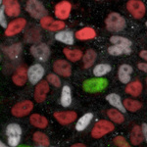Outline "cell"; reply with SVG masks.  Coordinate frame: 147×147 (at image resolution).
Listing matches in <instances>:
<instances>
[{
	"label": "cell",
	"mask_w": 147,
	"mask_h": 147,
	"mask_svg": "<svg viewBox=\"0 0 147 147\" xmlns=\"http://www.w3.org/2000/svg\"><path fill=\"white\" fill-rule=\"evenodd\" d=\"M106 28L109 32H118L125 28V19L119 13H111L106 19Z\"/></svg>",
	"instance_id": "6da1fadb"
},
{
	"label": "cell",
	"mask_w": 147,
	"mask_h": 147,
	"mask_svg": "<svg viewBox=\"0 0 147 147\" xmlns=\"http://www.w3.org/2000/svg\"><path fill=\"white\" fill-rule=\"evenodd\" d=\"M26 9L28 14L34 19H41L47 14L45 7L39 0H28Z\"/></svg>",
	"instance_id": "7a4b0ae2"
},
{
	"label": "cell",
	"mask_w": 147,
	"mask_h": 147,
	"mask_svg": "<svg viewBox=\"0 0 147 147\" xmlns=\"http://www.w3.org/2000/svg\"><path fill=\"white\" fill-rule=\"evenodd\" d=\"M115 127L111 122L106 120H101L96 123L95 125L93 127L91 131V136L93 138H100V137L104 136L105 134H109V132L113 131Z\"/></svg>",
	"instance_id": "3957f363"
},
{
	"label": "cell",
	"mask_w": 147,
	"mask_h": 147,
	"mask_svg": "<svg viewBox=\"0 0 147 147\" xmlns=\"http://www.w3.org/2000/svg\"><path fill=\"white\" fill-rule=\"evenodd\" d=\"M6 134L8 138L9 146L16 147L20 143L21 134H22V129L21 127L17 124H10L6 127Z\"/></svg>",
	"instance_id": "277c9868"
},
{
	"label": "cell",
	"mask_w": 147,
	"mask_h": 147,
	"mask_svg": "<svg viewBox=\"0 0 147 147\" xmlns=\"http://www.w3.org/2000/svg\"><path fill=\"white\" fill-rule=\"evenodd\" d=\"M108 82L104 79H90L86 80L82 84V87L86 92L95 93V92L101 91L107 86Z\"/></svg>",
	"instance_id": "5b68a950"
},
{
	"label": "cell",
	"mask_w": 147,
	"mask_h": 147,
	"mask_svg": "<svg viewBox=\"0 0 147 147\" xmlns=\"http://www.w3.org/2000/svg\"><path fill=\"white\" fill-rule=\"evenodd\" d=\"M127 8L136 19H141L145 15V5L140 0H129L127 3Z\"/></svg>",
	"instance_id": "8992f818"
},
{
	"label": "cell",
	"mask_w": 147,
	"mask_h": 147,
	"mask_svg": "<svg viewBox=\"0 0 147 147\" xmlns=\"http://www.w3.org/2000/svg\"><path fill=\"white\" fill-rule=\"evenodd\" d=\"M30 53L34 57L35 59H37L38 61L41 62H45L48 60L49 56H50V49L47 44L45 43H39L36 45L32 46L30 48Z\"/></svg>",
	"instance_id": "52a82bcc"
},
{
	"label": "cell",
	"mask_w": 147,
	"mask_h": 147,
	"mask_svg": "<svg viewBox=\"0 0 147 147\" xmlns=\"http://www.w3.org/2000/svg\"><path fill=\"white\" fill-rule=\"evenodd\" d=\"M34 109V103L30 100H25L19 102L12 108V115L17 118L25 117L28 114H30V111Z\"/></svg>",
	"instance_id": "ba28073f"
},
{
	"label": "cell",
	"mask_w": 147,
	"mask_h": 147,
	"mask_svg": "<svg viewBox=\"0 0 147 147\" xmlns=\"http://www.w3.org/2000/svg\"><path fill=\"white\" fill-rule=\"evenodd\" d=\"M26 25H27V22H26L25 19L23 18L16 19V20H14L13 22H11L7 26L5 34L7 36H13V35L20 34L24 28H25Z\"/></svg>",
	"instance_id": "9c48e42d"
},
{
	"label": "cell",
	"mask_w": 147,
	"mask_h": 147,
	"mask_svg": "<svg viewBox=\"0 0 147 147\" xmlns=\"http://www.w3.org/2000/svg\"><path fill=\"white\" fill-rule=\"evenodd\" d=\"M40 25L43 28L51 32H57V30H63L65 28V23L62 21H54L51 17L44 16L40 19Z\"/></svg>",
	"instance_id": "30bf717a"
},
{
	"label": "cell",
	"mask_w": 147,
	"mask_h": 147,
	"mask_svg": "<svg viewBox=\"0 0 147 147\" xmlns=\"http://www.w3.org/2000/svg\"><path fill=\"white\" fill-rule=\"evenodd\" d=\"M28 80L30 82V84H35L37 82H39L42 78H43L44 69L39 64L32 65L28 70Z\"/></svg>",
	"instance_id": "8fae6325"
},
{
	"label": "cell",
	"mask_w": 147,
	"mask_h": 147,
	"mask_svg": "<svg viewBox=\"0 0 147 147\" xmlns=\"http://www.w3.org/2000/svg\"><path fill=\"white\" fill-rule=\"evenodd\" d=\"M72 5L68 1H62L55 6V16L60 20H66L71 13Z\"/></svg>",
	"instance_id": "7c38bea8"
},
{
	"label": "cell",
	"mask_w": 147,
	"mask_h": 147,
	"mask_svg": "<svg viewBox=\"0 0 147 147\" xmlns=\"http://www.w3.org/2000/svg\"><path fill=\"white\" fill-rule=\"evenodd\" d=\"M53 70L55 73L63 77H70L72 75V67L65 60H57L53 64Z\"/></svg>",
	"instance_id": "4fadbf2b"
},
{
	"label": "cell",
	"mask_w": 147,
	"mask_h": 147,
	"mask_svg": "<svg viewBox=\"0 0 147 147\" xmlns=\"http://www.w3.org/2000/svg\"><path fill=\"white\" fill-rule=\"evenodd\" d=\"M49 92V85L46 80H42L36 85L34 90V99L36 102H43L45 100L47 93Z\"/></svg>",
	"instance_id": "5bb4252c"
},
{
	"label": "cell",
	"mask_w": 147,
	"mask_h": 147,
	"mask_svg": "<svg viewBox=\"0 0 147 147\" xmlns=\"http://www.w3.org/2000/svg\"><path fill=\"white\" fill-rule=\"evenodd\" d=\"M3 6L5 7V12L10 17H17L21 12L20 4L17 0H4Z\"/></svg>",
	"instance_id": "9a60e30c"
},
{
	"label": "cell",
	"mask_w": 147,
	"mask_h": 147,
	"mask_svg": "<svg viewBox=\"0 0 147 147\" xmlns=\"http://www.w3.org/2000/svg\"><path fill=\"white\" fill-rule=\"evenodd\" d=\"M54 118L61 125H69L77 119V113L73 112V111H69V112H56L54 113Z\"/></svg>",
	"instance_id": "2e32d148"
},
{
	"label": "cell",
	"mask_w": 147,
	"mask_h": 147,
	"mask_svg": "<svg viewBox=\"0 0 147 147\" xmlns=\"http://www.w3.org/2000/svg\"><path fill=\"white\" fill-rule=\"evenodd\" d=\"M28 76V70L25 66H21L17 69V71L14 74L13 78V82L16 85H19V86H22L26 84L27 82Z\"/></svg>",
	"instance_id": "e0dca14e"
},
{
	"label": "cell",
	"mask_w": 147,
	"mask_h": 147,
	"mask_svg": "<svg viewBox=\"0 0 147 147\" xmlns=\"http://www.w3.org/2000/svg\"><path fill=\"white\" fill-rule=\"evenodd\" d=\"M132 73V68L129 65H122L119 68V79L123 84H129L130 80V74Z\"/></svg>",
	"instance_id": "ac0fdd59"
},
{
	"label": "cell",
	"mask_w": 147,
	"mask_h": 147,
	"mask_svg": "<svg viewBox=\"0 0 147 147\" xmlns=\"http://www.w3.org/2000/svg\"><path fill=\"white\" fill-rule=\"evenodd\" d=\"M96 36V32L93 28H84L82 30H78L76 32V37L80 40H87L92 39Z\"/></svg>",
	"instance_id": "d6986e66"
},
{
	"label": "cell",
	"mask_w": 147,
	"mask_h": 147,
	"mask_svg": "<svg viewBox=\"0 0 147 147\" xmlns=\"http://www.w3.org/2000/svg\"><path fill=\"white\" fill-rule=\"evenodd\" d=\"M106 100L111 104L114 107H116L118 110H120L121 112H125V107L124 106V103H122L121 101V97L116 93H110L106 96Z\"/></svg>",
	"instance_id": "ffe728a7"
},
{
	"label": "cell",
	"mask_w": 147,
	"mask_h": 147,
	"mask_svg": "<svg viewBox=\"0 0 147 147\" xmlns=\"http://www.w3.org/2000/svg\"><path fill=\"white\" fill-rule=\"evenodd\" d=\"M144 139V134L142 131V127L136 125V127L132 129L131 134H130V141L134 145H138L140 144Z\"/></svg>",
	"instance_id": "44dd1931"
},
{
	"label": "cell",
	"mask_w": 147,
	"mask_h": 147,
	"mask_svg": "<svg viewBox=\"0 0 147 147\" xmlns=\"http://www.w3.org/2000/svg\"><path fill=\"white\" fill-rule=\"evenodd\" d=\"M30 122L34 127H38V129H44L48 125V121L46 118L41 115H38V114H34L30 116Z\"/></svg>",
	"instance_id": "7402d4cb"
},
{
	"label": "cell",
	"mask_w": 147,
	"mask_h": 147,
	"mask_svg": "<svg viewBox=\"0 0 147 147\" xmlns=\"http://www.w3.org/2000/svg\"><path fill=\"white\" fill-rule=\"evenodd\" d=\"M109 54L113 56H119L122 54H129L131 50H130V47L129 46H124L120 45V44H114V45L110 46L108 48Z\"/></svg>",
	"instance_id": "603a6c76"
},
{
	"label": "cell",
	"mask_w": 147,
	"mask_h": 147,
	"mask_svg": "<svg viewBox=\"0 0 147 147\" xmlns=\"http://www.w3.org/2000/svg\"><path fill=\"white\" fill-rule=\"evenodd\" d=\"M55 38L58 41H61L63 43L72 45L74 43V34L70 30H64V32H59L58 34H56Z\"/></svg>",
	"instance_id": "cb8c5ba5"
},
{
	"label": "cell",
	"mask_w": 147,
	"mask_h": 147,
	"mask_svg": "<svg viewBox=\"0 0 147 147\" xmlns=\"http://www.w3.org/2000/svg\"><path fill=\"white\" fill-rule=\"evenodd\" d=\"M125 92L130 94L131 96H138L142 92V84L138 80L129 82V85L125 87Z\"/></svg>",
	"instance_id": "d4e9b609"
},
{
	"label": "cell",
	"mask_w": 147,
	"mask_h": 147,
	"mask_svg": "<svg viewBox=\"0 0 147 147\" xmlns=\"http://www.w3.org/2000/svg\"><path fill=\"white\" fill-rule=\"evenodd\" d=\"M21 51H22V45L20 43L13 44L4 48V53L11 59H17L21 54Z\"/></svg>",
	"instance_id": "484cf974"
},
{
	"label": "cell",
	"mask_w": 147,
	"mask_h": 147,
	"mask_svg": "<svg viewBox=\"0 0 147 147\" xmlns=\"http://www.w3.org/2000/svg\"><path fill=\"white\" fill-rule=\"evenodd\" d=\"M92 118H93V115H92L91 113L84 114V115L78 121L77 125H76V129L79 130V131H82V130L85 129L88 127V125L90 124Z\"/></svg>",
	"instance_id": "4316f807"
},
{
	"label": "cell",
	"mask_w": 147,
	"mask_h": 147,
	"mask_svg": "<svg viewBox=\"0 0 147 147\" xmlns=\"http://www.w3.org/2000/svg\"><path fill=\"white\" fill-rule=\"evenodd\" d=\"M96 57H97V54L94 50H92V49L87 50L84 55V58H82V61H84V67L85 69L90 68L94 64V62H95Z\"/></svg>",
	"instance_id": "83f0119b"
},
{
	"label": "cell",
	"mask_w": 147,
	"mask_h": 147,
	"mask_svg": "<svg viewBox=\"0 0 147 147\" xmlns=\"http://www.w3.org/2000/svg\"><path fill=\"white\" fill-rule=\"evenodd\" d=\"M61 104L63 107H68L72 103V94H71V88L68 85L62 88V93H61Z\"/></svg>",
	"instance_id": "f1b7e54d"
},
{
	"label": "cell",
	"mask_w": 147,
	"mask_h": 147,
	"mask_svg": "<svg viewBox=\"0 0 147 147\" xmlns=\"http://www.w3.org/2000/svg\"><path fill=\"white\" fill-rule=\"evenodd\" d=\"M34 140L39 146L42 147H47L50 145V141H49V138L47 137V136L40 131H36L35 134H34Z\"/></svg>",
	"instance_id": "f546056e"
},
{
	"label": "cell",
	"mask_w": 147,
	"mask_h": 147,
	"mask_svg": "<svg viewBox=\"0 0 147 147\" xmlns=\"http://www.w3.org/2000/svg\"><path fill=\"white\" fill-rule=\"evenodd\" d=\"M63 52L65 54V56L72 62H77L82 57V52L80 50H71V49L65 48Z\"/></svg>",
	"instance_id": "4dcf8cb0"
},
{
	"label": "cell",
	"mask_w": 147,
	"mask_h": 147,
	"mask_svg": "<svg viewBox=\"0 0 147 147\" xmlns=\"http://www.w3.org/2000/svg\"><path fill=\"white\" fill-rule=\"evenodd\" d=\"M124 106L129 112H136L142 107V104L139 101L134 100V99H125Z\"/></svg>",
	"instance_id": "1f68e13d"
},
{
	"label": "cell",
	"mask_w": 147,
	"mask_h": 147,
	"mask_svg": "<svg viewBox=\"0 0 147 147\" xmlns=\"http://www.w3.org/2000/svg\"><path fill=\"white\" fill-rule=\"evenodd\" d=\"M107 114H108V117L110 118L113 122L117 123V124H122L125 121L124 115L121 113L120 110L118 111V110H115V109H110V110H108Z\"/></svg>",
	"instance_id": "d6a6232c"
},
{
	"label": "cell",
	"mask_w": 147,
	"mask_h": 147,
	"mask_svg": "<svg viewBox=\"0 0 147 147\" xmlns=\"http://www.w3.org/2000/svg\"><path fill=\"white\" fill-rule=\"evenodd\" d=\"M111 66L108 64H99L97 65L93 70V74L95 77H102V76L106 75L111 71Z\"/></svg>",
	"instance_id": "836d02e7"
},
{
	"label": "cell",
	"mask_w": 147,
	"mask_h": 147,
	"mask_svg": "<svg viewBox=\"0 0 147 147\" xmlns=\"http://www.w3.org/2000/svg\"><path fill=\"white\" fill-rule=\"evenodd\" d=\"M26 39L27 42H37L40 39V34H39V30L36 28H32L28 32H27L26 34Z\"/></svg>",
	"instance_id": "e575fe53"
},
{
	"label": "cell",
	"mask_w": 147,
	"mask_h": 147,
	"mask_svg": "<svg viewBox=\"0 0 147 147\" xmlns=\"http://www.w3.org/2000/svg\"><path fill=\"white\" fill-rule=\"evenodd\" d=\"M110 41L112 42L113 44H120V45L129 46V47H130V45H131V42L127 38L122 37V36H118V35H114V36L111 37Z\"/></svg>",
	"instance_id": "d590c367"
},
{
	"label": "cell",
	"mask_w": 147,
	"mask_h": 147,
	"mask_svg": "<svg viewBox=\"0 0 147 147\" xmlns=\"http://www.w3.org/2000/svg\"><path fill=\"white\" fill-rule=\"evenodd\" d=\"M47 80L48 82H50L52 85H54L55 87H60L61 85V80L59 79L58 76L54 75V74H50L47 76Z\"/></svg>",
	"instance_id": "8d00e7d4"
},
{
	"label": "cell",
	"mask_w": 147,
	"mask_h": 147,
	"mask_svg": "<svg viewBox=\"0 0 147 147\" xmlns=\"http://www.w3.org/2000/svg\"><path fill=\"white\" fill-rule=\"evenodd\" d=\"M114 143H115L117 146H120V147H129V144L127 143V141L125 140V138L123 136L115 137V139H114Z\"/></svg>",
	"instance_id": "74e56055"
},
{
	"label": "cell",
	"mask_w": 147,
	"mask_h": 147,
	"mask_svg": "<svg viewBox=\"0 0 147 147\" xmlns=\"http://www.w3.org/2000/svg\"><path fill=\"white\" fill-rule=\"evenodd\" d=\"M4 8L5 7L2 6L1 7V11H0V24H1V26L3 28L6 27V21H5V17H4Z\"/></svg>",
	"instance_id": "f35d334b"
},
{
	"label": "cell",
	"mask_w": 147,
	"mask_h": 147,
	"mask_svg": "<svg viewBox=\"0 0 147 147\" xmlns=\"http://www.w3.org/2000/svg\"><path fill=\"white\" fill-rule=\"evenodd\" d=\"M137 67H138L139 70L142 71V72L147 73V64L146 63H139L138 65H137Z\"/></svg>",
	"instance_id": "ab89813d"
},
{
	"label": "cell",
	"mask_w": 147,
	"mask_h": 147,
	"mask_svg": "<svg viewBox=\"0 0 147 147\" xmlns=\"http://www.w3.org/2000/svg\"><path fill=\"white\" fill-rule=\"evenodd\" d=\"M141 127H142V131H143V134H144V138H145V140L147 141V124H143Z\"/></svg>",
	"instance_id": "60d3db41"
},
{
	"label": "cell",
	"mask_w": 147,
	"mask_h": 147,
	"mask_svg": "<svg viewBox=\"0 0 147 147\" xmlns=\"http://www.w3.org/2000/svg\"><path fill=\"white\" fill-rule=\"evenodd\" d=\"M139 55H140V57H141L142 59H144L145 61H147V51H146V50L141 51Z\"/></svg>",
	"instance_id": "b9f144b4"
},
{
	"label": "cell",
	"mask_w": 147,
	"mask_h": 147,
	"mask_svg": "<svg viewBox=\"0 0 147 147\" xmlns=\"http://www.w3.org/2000/svg\"><path fill=\"white\" fill-rule=\"evenodd\" d=\"M74 147H77V146H84V144H75V145H73Z\"/></svg>",
	"instance_id": "7bdbcfd3"
},
{
	"label": "cell",
	"mask_w": 147,
	"mask_h": 147,
	"mask_svg": "<svg viewBox=\"0 0 147 147\" xmlns=\"http://www.w3.org/2000/svg\"><path fill=\"white\" fill-rule=\"evenodd\" d=\"M146 84H147V78H146Z\"/></svg>",
	"instance_id": "ee69618b"
},
{
	"label": "cell",
	"mask_w": 147,
	"mask_h": 147,
	"mask_svg": "<svg viewBox=\"0 0 147 147\" xmlns=\"http://www.w3.org/2000/svg\"><path fill=\"white\" fill-rule=\"evenodd\" d=\"M146 26H147V22H146Z\"/></svg>",
	"instance_id": "f6af8a7d"
}]
</instances>
